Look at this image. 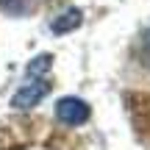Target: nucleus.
<instances>
[{"label": "nucleus", "mask_w": 150, "mask_h": 150, "mask_svg": "<svg viewBox=\"0 0 150 150\" xmlns=\"http://www.w3.org/2000/svg\"><path fill=\"white\" fill-rule=\"evenodd\" d=\"M136 56H139L142 67H147V70H150V28H147V31H142L139 47H136Z\"/></svg>", "instance_id": "obj_5"}, {"label": "nucleus", "mask_w": 150, "mask_h": 150, "mask_svg": "<svg viewBox=\"0 0 150 150\" xmlns=\"http://www.w3.org/2000/svg\"><path fill=\"white\" fill-rule=\"evenodd\" d=\"M56 117H59V122L75 128V125H83L89 120V106L81 97H61L56 103Z\"/></svg>", "instance_id": "obj_1"}, {"label": "nucleus", "mask_w": 150, "mask_h": 150, "mask_svg": "<svg viewBox=\"0 0 150 150\" xmlns=\"http://www.w3.org/2000/svg\"><path fill=\"white\" fill-rule=\"evenodd\" d=\"M0 11L8 17H25L33 11V0H0Z\"/></svg>", "instance_id": "obj_4"}, {"label": "nucleus", "mask_w": 150, "mask_h": 150, "mask_svg": "<svg viewBox=\"0 0 150 150\" xmlns=\"http://www.w3.org/2000/svg\"><path fill=\"white\" fill-rule=\"evenodd\" d=\"M50 61H53V56H36V59L28 64V75H39V72H47L50 70Z\"/></svg>", "instance_id": "obj_6"}, {"label": "nucleus", "mask_w": 150, "mask_h": 150, "mask_svg": "<svg viewBox=\"0 0 150 150\" xmlns=\"http://www.w3.org/2000/svg\"><path fill=\"white\" fill-rule=\"evenodd\" d=\"M83 22V11L81 8H67V11H61L59 17L53 20V25H50V31L53 33H70V31H75V28Z\"/></svg>", "instance_id": "obj_3"}, {"label": "nucleus", "mask_w": 150, "mask_h": 150, "mask_svg": "<svg viewBox=\"0 0 150 150\" xmlns=\"http://www.w3.org/2000/svg\"><path fill=\"white\" fill-rule=\"evenodd\" d=\"M50 92V86L45 81H31V83H22V89H17V95L11 97V106L14 108H33L39 106L45 95Z\"/></svg>", "instance_id": "obj_2"}]
</instances>
